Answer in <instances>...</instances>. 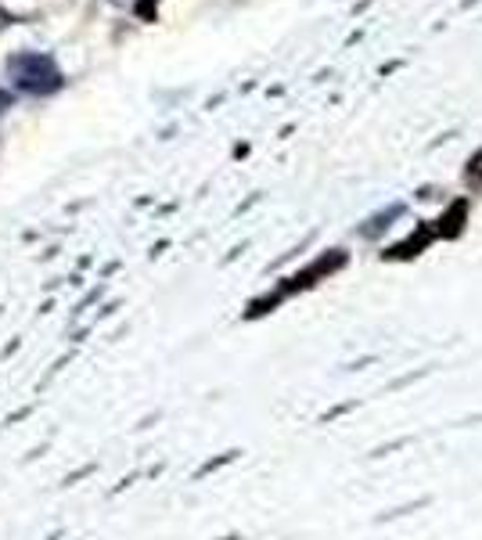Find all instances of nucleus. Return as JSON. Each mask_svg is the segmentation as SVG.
<instances>
[{"label":"nucleus","instance_id":"f03ea898","mask_svg":"<svg viewBox=\"0 0 482 540\" xmlns=\"http://www.w3.org/2000/svg\"><path fill=\"white\" fill-rule=\"evenodd\" d=\"M342 263H346V252H339V249L331 252V256H321V260L313 263V267H306L303 274H295V278H288V285L281 288V292H277V296L270 299V303H277V299L288 296V292H295V288H310L313 281H317V278H328L331 270H339Z\"/></svg>","mask_w":482,"mask_h":540},{"label":"nucleus","instance_id":"0eeeda50","mask_svg":"<svg viewBox=\"0 0 482 540\" xmlns=\"http://www.w3.org/2000/svg\"><path fill=\"white\" fill-rule=\"evenodd\" d=\"M155 4H159V0H141V4H137V15L152 22V18H155Z\"/></svg>","mask_w":482,"mask_h":540},{"label":"nucleus","instance_id":"6e6552de","mask_svg":"<svg viewBox=\"0 0 482 540\" xmlns=\"http://www.w3.org/2000/svg\"><path fill=\"white\" fill-rule=\"evenodd\" d=\"M8 105H11V94H4V90H0V116L8 112Z\"/></svg>","mask_w":482,"mask_h":540},{"label":"nucleus","instance_id":"423d86ee","mask_svg":"<svg viewBox=\"0 0 482 540\" xmlns=\"http://www.w3.org/2000/svg\"><path fill=\"white\" fill-rule=\"evenodd\" d=\"M468 184H475V188H482V152L472 155V162H468V170H465Z\"/></svg>","mask_w":482,"mask_h":540},{"label":"nucleus","instance_id":"20e7f679","mask_svg":"<svg viewBox=\"0 0 482 540\" xmlns=\"http://www.w3.org/2000/svg\"><path fill=\"white\" fill-rule=\"evenodd\" d=\"M432 238H436V234H432V227L421 224V227H418V234H411L407 242L393 245V249L385 252V256H389V260H411V256H418V252L425 249V245H429Z\"/></svg>","mask_w":482,"mask_h":540},{"label":"nucleus","instance_id":"39448f33","mask_svg":"<svg viewBox=\"0 0 482 540\" xmlns=\"http://www.w3.org/2000/svg\"><path fill=\"white\" fill-rule=\"evenodd\" d=\"M400 213H403V206H393L385 216H375V220H371V227H364V234H367V238H375V234L382 231V227H389L385 220H393V216H400Z\"/></svg>","mask_w":482,"mask_h":540},{"label":"nucleus","instance_id":"f257e3e1","mask_svg":"<svg viewBox=\"0 0 482 540\" xmlns=\"http://www.w3.org/2000/svg\"><path fill=\"white\" fill-rule=\"evenodd\" d=\"M8 80L15 83L18 90L44 98V94H54V90L62 87V72H58L51 54L22 51L8 58Z\"/></svg>","mask_w":482,"mask_h":540},{"label":"nucleus","instance_id":"7ed1b4c3","mask_svg":"<svg viewBox=\"0 0 482 540\" xmlns=\"http://www.w3.org/2000/svg\"><path fill=\"white\" fill-rule=\"evenodd\" d=\"M465 216H468V202H465V198H457L454 206H450L447 213L436 220L432 234H436V238H457V234L465 231Z\"/></svg>","mask_w":482,"mask_h":540}]
</instances>
